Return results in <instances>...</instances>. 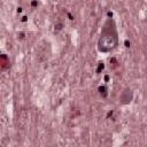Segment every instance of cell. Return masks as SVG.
Masks as SVG:
<instances>
[{
	"label": "cell",
	"instance_id": "cell-1",
	"mask_svg": "<svg viewBox=\"0 0 147 147\" xmlns=\"http://www.w3.org/2000/svg\"><path fill=\"white\" fill-rule=\"evenodd\" d=\"M118 45V34L116 30V24L113 18H108L102 28L100 38L98 40L99 52L107 53L115 49Z\"/></svg>",
	"mask_w": 147,
	"mask_h": 147
},
{
	"label": "cell",
	"instance_id": "cell-2",
	"mask_svg": "<svg viewBox=\"0 0 147 147\" xmlns=\"http://www.w3.org/2000/svg\"><path fill=\"white\" fill-rule=\"evenodd\" d=\"M132 98H133L132 91H131L130 88H125L124 92L122 93L121 98H119V101H121L122 103H129V102H131Z\"/></svg>",
	"mask_w": 147,
	"mask_h": 147
},
{
	"label": "cell",
	"instance_id": "cell-3",
	"mask_svg": "<svg viewBox=\"0 0 147 147\" xmlns=\"http://www.w3.org/2000/svg\"><path fill=\"white\" fill-rule=\"evenodd\" d=\"M8 67H9V60L7 59V56L5 54H2L1 55V68H2V70H5Z\"/></svg>",
	"mask_w": 147,
	"mask_h": 147
}]
</instances>
